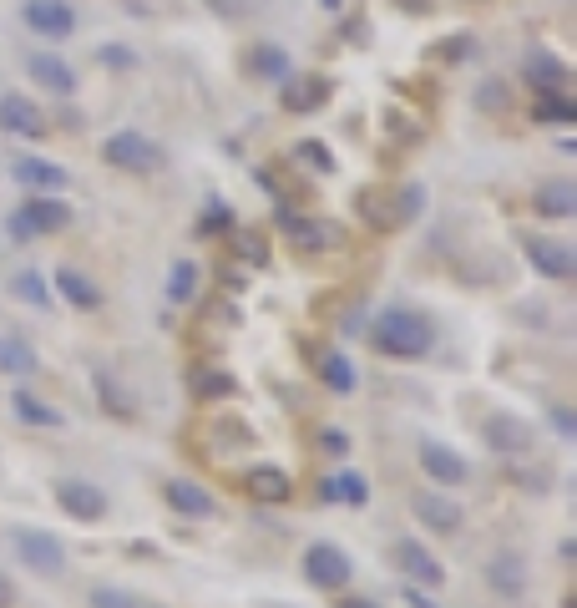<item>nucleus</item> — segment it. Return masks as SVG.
I'll list each match as a JSON object with an SVG mask.
<instances>
[{"instance_id": "39448f33", "label": "nucleus", "mask_w": 577, "mask_h": 608, "mask_svg": "<svg viewBox=\"0 0 577 608\" xmlns=\"http://www.w3.org/2000/svg\"><path fill=\"white\" fill-rule=\"evenodd\" d=\"M481 436H486L491 451H502V456H522V451H532V426H527L522 416H507V411L486 416V421H481Z\"/></svg>"}, {"instance_id": "ddd939ff", "label": "nucleus", "mask_w": 577, "mask_h": 608, "mask_svg": "<svg viewBox=\"0 0 577 608\" xmlns=\"http://www.w3.org/2000/svg\"><path fill=\"white\" fill-rule=\"evenodd\" d=\"M527 259H532V264H537V274H547V279H567V274L577 269L572 249H567V244H557V239H527Z\"/></svg>"}, {"instance_id": "f704fd0d", "label": "nucleus", "mask_w": 577, "mask_h": 608, "mask_svg": "<svg viewBox=\"0 0 577 608\" xmlns=\"http://www.w3.org/2000/svg\"><path fill=\"white\" fill-rule=\"evenodd\" d=\"M552 421H557V436H572V416H567V411H557Z\"/></svg>"}, {"instance_id": "6ab92c4d", "label": "nucleus", "mask_w": 577, "mask_h": 608, "mask_svg": "<svg viewBox=\"0 0 577 608\" xmlns=\"http://www.w3.org/2000/svg\"><path fill=\"white\" fill-rule=\"evenodd\" d=\"M56 289L76 304V310H97V304H102L97 284H92V279H81L76 269H56Z\"/></svg>"}, {"instance_id": "7ed1b4c3", "label": "nucleus", "mask_w": 577, "mask_h": 608, "mask_svg": "<svg viewBox=\"0 0 577 608\" xmlns=\"http://www.w3.org/2000/svg\"><path fill=\"white\" fill-rule=\"evenodd\" d=\"M51 492H56L61 512L76 517V522H102V517H107V492L92 487V482H81V477H56Z\"/></svg>"}, {"instance_id": "bb28decb", "label": "nucleus", "mask_w": 577, "mask_h": 608, "mask_svg": "<svg viewBox=\"0 0 577 608\" xmlns=\"http://www.w3.org/2000/svg\"><path fill=\"white\" fill-rule=\"evenodd\" d=\"M21 299H31L36 304V310H51V294H46V284H41V274H21L16 284H11Z\"/></svg>"}, {"instance_id": "4be33fe9", "label": "nucleus", "mask_w": 577, "mask_h": 608, "mask_svg": "<svg viewBox=\"0 0 577 608\" xmlns=\"http://www.w3.org/2000/svg\"><path fill=\"white\" fill-rule=\"evenodd\" d=\"M572 208H577L572 183H547V188L537 193V213H547V218H567Z\"/></svg>"}, {"instance_id": "dca6fc26", "label": "nucleus", "mask_w": 577, "mask_h": 608, "mask_svg": "<svg viewBox=\"0 0 577 608\" xmlns=\"http://www.w3.org/2000/svg\"><path fill=\"white\" fill-rule=\"evenodd\" d=\"M188 386H193V396H198V401H228V396L238 391V380H233L228 370L203 365V370H193V380H188Z\"/></svg>"}, {"instance_id": "9b49d317", "label": "nucleus", "mask_w": 577, "mask_h": 608, "mask_svg": "<svg viewBox=\"0 0 577 608\" xmlns=\"http://www.w3.org/2000/svg\"><path fill=\"white\" fill-rule=\"evenodd\" d=\"M71 213L51 198H31L21 213H16V234H56V228H66Z\"/></svg>"}, {"instance_id": "473e14b6", "label": "nucleus", "mask_w": 577, "mask_h": 608, "mask_svg": "<svg viewBox=\"0 0 577 608\" xmlns=\"http://www.w3.org/2000/svg\"><path fill=\"white\" fill-rule=\"evenodd\" d=\"M335 608H380V603H375V598H360V593H345Z\"/></svg>"}, {"instance_id": "393cba45", "label": "nucleus", "mask_w": 577, "mask_h": 608, "mask_svg": "<svg viewBox=\"0 0 577 608\" xmlns=\"http://www.w3.org/2000/svg\"><path fill=\"white\" fill-rule=\"evenodd\" d=\"M16 178H21V183H31V188H61V183H66V173H61V168H51V163H21V168H16Z\"/></svg>"}, {"instance_id": "f257e3e1", "label": "nucleus", "mask_w": 577, "mask_h": 608, "mask_svg": "<svg viewBox=\"0 0 577 608\" xmlns=\"http://www.w3.org/2000/svg\"><path fill=\"white\" fill-rule=\"evenodd\" d=\"M370 345L390 360H421L436 345V330L416 310H380L375 325H370Z\"/></svg>"}, {"instance_id": "20e7f679", "label": "nucleus", "mask_w": 577, "mask_h": 608, "mask_svg": "<svg viewBox=\"0 0 577 608\" xmlns=\"http://www.w3.org/2000/svg\"><path fill=\"white\" fill-rule=\"evenodd\" d=\"M304 578H309L314 588L340 593V588L350 583V558H345V548H335V543H314V548L304 553Z\"/></svg>"}, {"instance_id": "cd10ccee", "label": "nucleus", "mask_w": 577, "mask_h": 608, "mask_svg": "<svg viewBox=\"0 0 577 608\" xmlns=\"http://www.w3.org/2000/svg\"><path fill=\"white\" fill-rule=\"evenodd\" d=\"M36 76L51 92H71V71H61V61H36Z\"/></svg>"}, {"instance_id": "6e6552de", "label": "nucleus", "mask_w": 577, "mask_h": 608, "mask_svg": "<svg viewBox=\"0 0 577 608\" xmlns=\"http://www.w3.org/2000/svg\"><path fill=\"white\" fill-rule=\"evenodd\" d=\"M395 563L405 568L410 588H441V583H446V568H441V563H436L421 543H410V538H405V543H395Z\"/></svg>"}, {"instance_id": "aec40b11", "label": "nucleus", "mask_w": 577, "mask_h": 608, "mask_svg": "<svg viewBox=\"0 0 577 608\" xmlns=\"http://www.w3.org/2000/svg\"><path fill=\"white\" fill-rule=\"evenodd\" d=\"M0 370L6 375H36L41 370V355L21 340H0Z\"/></svg>"}, {"instance_id": "c756f323", "label": "nucleus", "mask_w": 577, "mask_h": 608, "mask_svg": "<svg viewBox=\"0 0 577 608\" xmlns=\"http://www.w3.org/2000/svg\"><path fill=\"white\" fill-rule=\"evenodd\" d=\"M92 608H137V598L122 588H92Z\"/></svg>"}, {"instance_id": "b1692460", "label": "nucleus", "mask_w": 577, "mask_h": 608, "mask_svg": "<svg viewBox=\"0 0 577 608\" xmlns=\"http://www.w3.org/2000/svg\"><path fill=\"white\" fill-rule=\"evenodd\" d=\"M324 497H335V502H350V507H360L365 502V482L355 477V472H335L324 482Z\"/></svg>"}, {"instance_id": "7c9ffc66", "label": "nucleus", "mask_w": 577, "mask_h": 608, "mask_svg": "<svg viewBox=\"0 0 577 608\" xmlns=\"http://www.w3.org/2000/svg\"><path fill=\"white\" fill-rule=\"evenodd\" d=\"M319 441H324V451H335V456H345V451H350V441H345L340 431H324Z\"/></svg>"}, {"instance_id": "2eb2a0df", "label": "nucleus", "mask_w": 577, "mask_h": 608, "mask_svg": "<svg viewBox=\"0 0 577 608\" xmlns=\"http://www.w3.org/2000/svg\"><path fill=\"white\" fill-rule=\"evenodd\" d=\"M289 239L304 254H324V249L340 244V223H289Z\"/></svg>"}, {"instance_id": "423d86ee", "label": "nucleus", "mask_w": 577, "mask_h": 608, "mask_svg": "<svg viewBox=\"0 0 577 608\" xmlns=\"http://www.w3.org/2000/svg\"><path fill=\"white\" fill-rule=\"evenodd\" d=\"M243 492H249L254 502H289L294 497V477L284 472V467H274V462H259V467H249L243 472Z\"/></svg>"}, {"instance_id": "f8f14e48", "label": "nucleus", "mask_w": 577, "mask_h": 608, "mask_svg": "<svg viewBox=\"0 0 577 608\" xmlns=\"http://www.w3.org/2000/svg\"><path fill=\"white\" fill-rule=\"evenodd\" d=\"M486 578L502 598H517V593H527V558L522 553H497L486 563Z\"/></svg>"}, {"instance_id": "2f4dec72", "label": "nucleus", "mask_w": 577, "mask_h": 608, "mask_svg": "<svg viewBox=\"0 0 577 608\" xmlns=\"http://www.w3.org/2000/svg\"><path fill=\"white\" fill-rule=\"evenodd\" d=\"M0 608H16V583L0 573Z\"/></svg>"}, {"instance_id": "72a5a7b5", "label": "nucleus", "mask_w": 577, "mask_h": 608, "mask_svg": "<svg viewBox=\"0 0 577 608\" xmlns=\"http://www.w3.org/2000/svg\"><path fill=\"white\" fill-rule=\"evenodd\" d=\"M405 598H410V608H436L426 593H416V588H405Z\"/></svg>"}, {"instance_id": "a878e982", "label": "nucleus", "mask_w": 577, "mask_h": 608, "mask_svg": "<svg viewBox=\"0 0 577 608\" xmlns=\"http://www.w3.org/2000/svg\"><path fill=\"white\" fill-rule=\"evenodd\" d=\"M233 254H238L243 264H264V259H269L264 234H249V228H243V234H233Z\"/></svg>"}, {"instance_id": "c85d7f7f", "label": "nucleus", "mask_w": 577, "mask_h": 608, "mask_svg": "<svg viewBox=\"0 0 577 608\" xmlns=\"http://www.w3.org/2000/svg\"><path fill=\"white\" fill-rule=\"evenodd\" d=\"M193 284H198V269L193 264H178V274L168 279V294L173 299H193Z\"/></svg>"}, {"instance_id": "f03ea898", "label": "nucleus", "mask_w": 577, "mask_h": 608, "mask_svg": "<svg viewBox=\"0 0 577 608\" xmlns=\"http://www.w3.org/2000/svg\"><path fill=\"white\" fill-rule=\"evenodd\" d=\"M11 548H16V558H21L31 573H41V578H61V568H66L61 538H51V532H41V527H11Z\"/></svg>"}, {"instance_id": "5701e85b", "label": "nucleus", "mask_w": 577, "mask_h": 608, "mask_svg": "<svg viewBox=\"0 0 577 608\" xmlns=\"http://www.w3.org/2000/svg\"><path fill=\"white\" fill-rule=\"evenodd\" d=\"M11 406H16V416H21V421H31V426H61V411H56V406H41L31 391H16V396H11Z\"/></svg>"}, {"instance_id": "412c9836", "label": "nucleus", "mask_w": 577, "mask_h": 608, "mask_svg": "<svg viewBox=\"0 0 577 608\" xmlns=\"http://www.w3.org/2000/svg\"><path fill=\"white\" fill-rule=\"evenodd\" d=\"M31 26L46 31V36H66L71 31V11L61 6V0H36V6H31Z\"/></svg>"}, {"instance_id": "1a4fd4ad", "label": "nucleus", "mask_w": 577, "mask_h": 608, "mask_svg": "<svg viewBox=\"0 0 577 608\" xmlns=\"http://www.w3.org/2000/svg\"><path fill=\"white\" fill-rule=\"evenodd\" d=\"M107 158H112L117 168H132V173H157V168H162V152H157L147 137H132V132H122V137L107 142Z\"/></svg>"}, {"instance_id": "4468645a", "label": "nucleus", "mask_w": 577, "mask_h": 608, "mask_svg": "<svg viewBox=\"0 0 577 608\" xmlns=\"http://www.w3.org/2000/svg\"><path fill=\"white\" fill-rule=\"evenodd\" d=\"M416 517L431 527V532H456L461 527V507L451 502V497H441V492H416Z\"/></svg>"}, {"instance_id": "a211bd4d", "label": "nucleus", "mask_w": 577, "mask_h": 608, "mask_svg": "<svg viewBox=\"0 0 577 608\" xmlns=\"http://www.w3.org/2000/svg\"><path fill=\"white\" fill-rule=\"evenodd\" d=\"M319 375H324V386L335 391V396H350V391H355V365H350L340 350H324V355H319Z\"/></svg>"}, {"instance_id": "f3484780", "label": "nucleus", "mask_w": 577, "mask_h": 608, "mask_svg": "<svg viewBox=\"0 0 577 608\" xmlns=\"http://www.w3.org/2000/svg\"><path fill=\"white\" fill-rule=\"evenodd\" d=\"M0 127H11V132H26V137H41V132H46L41 112H36L31 102H21V97H6V102H0Z\"/></svg>"}, {"instance_id": "0eeeda50", "label": "nucleus", "mask_w": 577, "mask_h": 608, "mask_svg": "<svg viewBox=\"0 0 577 608\" xmlns=\"http://www.w3.org/2000/svg\"><path fill=\"white\" fill-rule=\"evenodd\" d=\"M421 472H426L431 482H441V487H456V482H466V456L426 436V441H421Z\"/></svg>"}, {"instance_id": "9d476101", "label": "nucleus", "mask_w": 577, "mask_h": 608, "mask_svg": "<svg viewBox=\"0 0 577 608\" xmlns=\"http://www.w3.org/2000/svg\"><path fill=\"white\" fill-rule=\"evenodd\" d=\"M162 497H168V507H173V512H183V517H193V522H203V517H213V512H218L213 492H203V487H198V482H188V477H173L168 487H162Z\"/></svg>"}]
</instances>
